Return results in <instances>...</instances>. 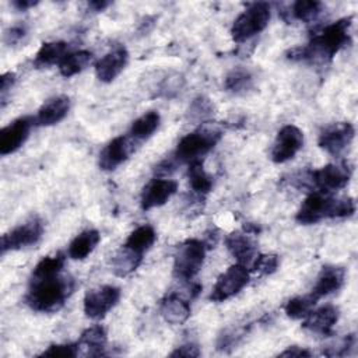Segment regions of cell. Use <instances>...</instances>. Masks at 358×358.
<instances>
[{
    "instance_id": "obj_1",
    "label": "cell",
    "mask_w": 358,
    "mask_h": 358,
    "mask_svg": "<svg viewBox=\"0 0 358 358\" xmlns=\"http://www.w3.org/2000/svg\"><path fill=\"white\" fill-rule=\"evenodd\" d=\"M352 17L340 18L319 32H315L303 46H295L287 52V59L310 64L329 63L343 48L351 43Z\"/></svg>"
},
{
    "instance_id": "obj_27",
    "label": "cell",
    "mask_w": 358,
    "mask_h": 358,
    "mask_svg": "<svg viewBox=\"0 0 358 358\" xmlns=\"http://www.w3.org/2000/svg\"><path fill=\"white\" fill-rule=\"evenodd\" d=\"M101 241V235L96 229H85L80 232L69 245L67 255L73 260H84L94 252Z\"/></svg>"
},
{
    "instance_id": "obj_36",
    "label": "cell",
    "mask_w": 358,
    "mask_h": 358,
    "mask_svg": "<svg viewBox=\"0 0 358 358\" xmlns=\"http://www.w3.org/2000/svg\"><path fill=\"white\" fill-rule=\"evenodd\" d=\"M355 345H357L355 334H347L343 340L338 341V344L327 347L323 351V354L327 357H345V355L351 354V351L355 348Z\"/></svg>"
},
{
    "instance_id": "obj_22",
    "label": "cell",
    "mask_w": 358,
    "mask_h": 358,
    "mask_svg": "<svg viewBox=\"0 0 358 358\" xmlns=\"http://www.w3.org/2000/svg\"><path fill=\"white\" fill-rule=\"evenodd\" d=\"M159 313L171 324H182L190 316V305L178 294H168L159 302Z\"/></svg>"
},
{
    "instance_id": "obj_37",
    "label": "cell",
    "mask_w": 358,
    "mask_h": 358,
    "mask_svg": "<svg viewBox=\"0 0 358 358\" xmlns=\"http://www.w3.org/2000/svg\"><path fill=\"white\" fill-rule=\"evenodd\" d=\"M78 344H52L49 345L41 357H53V358H73L78 354Z\"/></svg>"
},
{
    "instance_id": "obj_20",
    "label": "cell",
    "mask_w": 358,
    "mask_h": 358,
    "mask_svg": "<svg viewBox=\"0 0 358 358\" xmlns=\"http://www.w3.org/2000/svg\"><path fill=\"white\" fill-rule=\"evenodd\" d=\"M70 110V98L67 95H57L48 99L36 112L34 122L36 126H53L62 122Z\"/></svg>"
},
{
    "instance_id": "obj_29",
    "label": "cell",
    "mask_w": 358,
    "mask_h": 358,
    "mask_svg": "<svg viewBox=\"0 0 358 358\" xmlns=\"http://www.w3.org/2000/svg\"><path fill=\"white\" fill-rule=\"evenodd\" d=\"M92 62V53L88 50H76L69 52L63 60L57 64L59 71L64 78H70L81 73Z\"/></svg>"
},
{
    "instance_id": "obj_24",
    "label": "cell",
    "mask_w": 358,
    "mask_h": 358,
    "mask_svg": "<svg viewBox=\"0 0 358 358\" xmlns=\"http://www.w3.org/2000/svg\"><path fill=\"white\" fill-rule=\"evenodd\" d=\"M106 341H108L106 330L101 324H94L87 327L81 333L77 344H78V348L80 347L85 348V355L99 357L105 354Z\"/></svg>"
},
{
    "instance_id": "obj_15",
    "label": "cell",
    "mask_w": 358,
    "mask_h": 358,
    "mask_svg": "<svg viewBox=\"0 0 358 358\" xmlns=\"http://www.w3.org/2000/svg\"><path fill=\"white\" fill-rule=\"evenodd\" d=\"M178 190V182L166 178H155L148 182L140 197V206L144 211L164 206Z\"/></svg>"
},
{
    "instance_id": "obj_35",
    "label": "cell",
    "mask_w": 358,
    "mask_h": 358,
    "mask_svg": "<svg viewBox=\"0 0 358 358\" xmlns=\"http://www.w3.org/2000/svg\"><path fill=\"white\" fill-rule=\"evenodd\" d=\"M278 263H280L278 256L274 253H266V255L257 253V256L252 262L250 267L253 271H256L259 274H271L277 270Z\"/></svg>"
},
{
    "instance_id": "obj_10",
    "label": "cell",
    "mask_w": 358,
    "mask_h": 358,
    "mask_svg": "<svg viewBox=\"0 0 358 358\" xmlns=\"http://www.w3.org/2000/svg\"><path fill=\"white\" fill-rule=\"evenodd\" d=\"M42 235H43V222L38 217H34L27 222L20 224L18 227L1 235V243H0L1 255H4L8 250H20L22 248L32 246L39 242Z\"/></svg>"
},
{
    "instance_id": "obj_7",
    "label": "cell",
    "mask_w": 358,
    "mask_h": 358,
    "mask_svg": "<svg viewBox=\"0 0 358 358\" xmlns=\"http://www.w3.org/2000/svg\"><path fill=\"white\" fill-rule=\"evenodd\" d=\"M309 182V186H312L315 190L312 192H322L331 194L336 190H340L347 186L351 178V168L348 164H327L319 169L309 171L303 173Z\"/></svg>"
},
{
    "instance_id": "obj_39",
    "label": "cell",
    "mask_w": 358,
    "mask_h": 358,
    "mask_svg": "<svg viewBox=\"0 0 358 358\" xmlns=\"http://www.w3.org/2000/svg\"><path fill=\"white\" fill-rule=\"evenodd\" d=\"M199 355H200V348L197 347V344H193V343L182 344L169 354V357H185V358H196Z\"/></svg>"
},
{
    "instance_id": "obj_16",
    "label": "cell",
    "mask_w": 358,
    "mask_h": 358,
    "mask_svg": "<svg viewBox=\"0 0 358 358\" xmlns=\"http://www.w3.org/2000/svg\"><path fill=\"white\" fill-rule=\"evenodd\" d=\"M340 313L338 309L333 305H324L317 309H312L302 319V329L323 336L330 337L334 333V326L338 322Z\"/></svg>"
},
{
    "instance_id": "obj_5",
    "label": "cell",
    "mask_w": 358,
    "mask_h": 358,
    "mask_svg": "<svg viewBox=\"0 0 358 358\" xmlns=\"http://www.w3.org/2000/svg\"><path fill=\"white\" fill-rule=\"evenodd\" d=\"M270 18L271 7L268 3L259 1L249 4L246 10L235 18L231 27L232 41L236 43H242L252 39L268 25Z\"/></svg>"
},
{
    "instance_id": "obj_34",
    "label": "cell",
    "mask_w": 358,
    "mask_h": 358,
    "mask_svg": "<svg viewBox=\"0 0 358 358\" xmlns=\"http://www.w3.org/2000/svg\"><path fill=\"white\" fill-rule=\"evenodd\" d=\"M214 115V103L207 96H197L192 101L187 109V119L194 123H206Z\"/></svg>"
},
{
    "instance_id": "obj_31",
    "label": "cell",
    "mask_w": 358,
    "mask_h": 358,
    "mask_svg": "<svg viewBox=\"0 0 358 358\" xmlns=\"http://www.w3.org/2000/svg\"><path fill=\"white\" fill-rule=\"evenodd\" d=\"M323 13V4L315 0H298L295 1L287 14L289 20H296L301 22H312Z\"/></svg>"
},
{
    "instance_id": "obj_18",
    "label": "cell",
    "mask_w": 358,
    "mask_h": 358,
    "mask_svg": "<svg viewBox=\"0 0 358 358\" xmlns=\"http://www.w3.org/2000/svg\"><path fill=\"white\" fill-rule=\"evenodd\" d=\"M129 52L123 46H117L103 55L95 63V76L101 83H112L126 67Z\"/></svg>"
},
{
    "instance_id": "obj_30",
    "label": "cell",
    "mask_w": 358,
    "mask_h": 358,
    "mask_svg": "<svg viewBox=\"0 0 358 358\" xmlns=\"http://www.w3.org/2000/svg\"><path fill=\"white\" fill-rule=\"evenodd\" d=\"M157 241V232L151 225H140L130 232L126 242L123 245L129 246L130 249L144 255Z\"/></svg>"
},
{
    "instance_id": "obj_25",
    "label": "cell",
    "mask_w": 358,
    "mask_h": 358,
    "mask_svg": "<svg viewBox=\"0 0 358 358\" xmlns=\"http://www.w3.org/2000/svg\"><path fill=\"white\" fill-rule=\"evenodd\" d=\"M69 53V45L64 41L43 42L35 55L34 66L36 69H46L53 64H59Z\"/></svg>"
},
{
    "instance_id": "obj_3",
    "label": "cell",
    "mask_w": 358,
    "mask_h": 358,
    "mask_svg": "<svg viewBox=\"0 0 358 358\" xmlns=\"http://www.w3.org/2000/svg\"><path fill=\"white\" fill-rule=\"evenodd\" d=\"M355 213L352 197H333L322 192H310L296 211L295 220L299 224H317L326 218H347Z\"/></svg>"
},
{
    "instance_id": "obj_26",
    "label": "cell",
    "mask_w": 358,
    "mask_h": 358,
    "mask_svg": "<svg viewBox=\"0 0 358 358\" xmlns=\"http://www.w3.org/2000/svg\"><path fill=\"white\" fill-rule=\"evenodd\" d=\"M159 113L157 110H148L131 123L127 136L133 143H141L155 133V130L159 127Z\"/></svg>"
},
{
    "instance_id": "obj_6",
    "label": "cell",
    "mask_w": 358,
    "mask_h": 358,
    "mask_svg": "<svg viewBox=\"0 0 358 358\" xmlns=\"http://www.w3.org/2000/svg\"><path fill=\"white\" fill-rule=\"evenodd\" d=\"M207 245L201 239H186L173 256V277L180 281H192L201 270L206 259Z\"/></svg>"
},
{
    "instance_id": "obj_2",
    "label": "cell",
    "mask_w": 358,
    "mask_h": 358,
    "mask_svg": "<svg viewBox=\"0 0 358 358\" xmlns=\"http://www.w3.org/2000/svg\"><path fill=\"white\" fill-rule=\"evenodd\" d=\"M74 288L76 281L62 273L48 277H31L24 301L35 312L53 313L64 306Z\"/></svg>"
},
{
    "instance_id": "obj_4",
    "label": "cell",
    "mask_w": 358,
    "mask_h": 358,
    "mask_svg": "<svg viewBox=\"0 0 358 358\" xmlns=\"http://www.w3.org/2000/svg\"><path fill=\"white\" fill-rule=\"evenodd\" d=\"M221 137L222 129L218 124L213 122L201 123L196 130L187 133L179 140L172 155L179 164H189L194 159H201V157L217 145Z\"/></svg>"
},
{
    "instance_id": "obj_11",
    "label": "cell",
    "mask_w": 358,
    "mask_h": 358,
    "mask_svg": "<svg viewBox=\"0 0 358 358\" xmlns=\"http://www.w3.org/2000/svg\"><path fill=\"white\" fill-rule=\"evenodd\" d=\"M120 299V289L115 285H102L96 289H90L84 295L83 309L87 317L102 319Z\"/></svg>"
},
{
    "instance_id": "obj_17",
    "label": "cell",
    "mask_w": 358,
    "mask_h": 358,
    "mask_svg": "<svg viewBox=\"0 0 358 358\" xmlns=\"http://www.w3.org/2000/svg\"><path fill=\"white\" fill-rule=\"evenodd\" d=\"M133 145L134 143L129 138V136H117L112 138L99 152V168L102 171H115L133 152Z\"/></svg>"
},
{
    "instance_id": "obj_28",
    "label": "cell",
    "mask_w": 358,
    "mask_h": 358,
    "mask_svg": "<svg viewBox=\"0 0 358 358\" xmlns=\"http://www.w3.org/2000/svg\"><path fill=\"white\" fill-rule=\"evenodd\" d=\"M187 180L190 189L199 197L206 196L213 189V179L206 172L201 159H194L187 164Z\"/></svg>"
},
{
    "instance_id": "obj_19",
    "label": "cell",
    "mask_w": 358,
    "mask_h": 358,
    "mask_svg": "<svg viewBox=\"0 0 358 358\" xmlns=\"http://www.w3.org/2000/svg\"><path fill=\"white\" fill-rule=\"evenodd\" d=\"M344 281L345 270L343 267L333 264L323 266L310 294L320 299L322 296H327L330 294L337 292L344 285Z\"/></svg>"
},
{
    "instance_id": "obj_40",
    "label": "cell",
    "mask_w": 358,
    "mask_h": 358,
    "mask_svg": "<svg viewBox=\"0 0 358 358\" xmlns=\"http://www.w3.org/2000/svg\"><path fill=\"white\" fill-rule=\"evenodd\" d=\"M15 83V74L11 71H7L4 74H1L0 77V95L1 98L6 96V94L8 92V90H11V87Z\"/></svg>"
},
{
    "instance_id": "obj_23",
    "label": "cell",
    "mask_w": 358,
    "mask_h": 358,
    "mask_svg": "<svg viewBox=\"0 0 358 358\" xmlns=\"http://www.w3.org/2000/svg\"><path fill=\"white\" fill-rule=\"evenodd\" d=\"M143 262V255L122 245L110 259V267L115 275L126 277L131 274Z\"/></svg>"
},
{
    "instance_id": "obj_32",
    "label": "cell",
    "mask_w": 358,
    "mask_h": 358,
    "mask_svg": "<svg viewBox=\"0 0 358 358\" xmlns=\"http://www.w3.org/2000/svg\"><path fill=\"white\" fill-rule=\"evenodd\" d=\"M253 87V76L248 69L238 67L228 73L224 80V88L232 94H245Z\"/></svg>"
},
{
    "instance_id": "obj_9",
    "label": "cell",
    "mask_w": 358,
    "mask_h": 358,
    "mask_svg": "<svg viewBox=\"0 0 358 358\" xmlns=\"http://www.w3.org/2000/svg\"><path fill=\"white\" fill-rule=\"evenodd\" d=\"M249 268L241 263L229 266L215 281L210 299L214 302H222L236 295L249 282Z\"/></svg>"
},
{
    "instance_id": "obj_42",
    "label": "cell",
    "mask_w": 358,
    "mask_h": 358,
    "mask_svg": "<svg viewBox=\"0 0 358 358\" xmlns=\"http://www.w3.org/2000/svg\"><path fill=\"white\" fill-rule=\"evenodd\" d=\"M36 4H38L36 0H14V1H11V6L14 8H17L18 11H25L31 7H35Z\"/></svg>"
},
{
    "instance_id": "obj_43",
    "label": "cell",
    "mask_w": 358,
    "mask_h": 358,
    "mask_svg": "<svg viewBox=\"0 0 358 358\" xmlns=\"http://www.w3.org/2000/svg\"><path fill=\"white\" fill-rule=\"evenodd\" d=\"M110 6V1H103V0H95V1H90L88 7L94 11V13H99L103 11L106 7Z\"/></svg>"
},
{
    "instance_id": "obj_41",
    "label": "cell",
    "mask_w": 358,
    "mask_h": 358,
    "mask_svg": "<svg viewBox=\"0 0 358 358\" xmlns=\"http://www.w3.org/2000/svg\"><path fill=\"white\" fill-rule=\"evenodd\" d=\"M312 352L306 348H301V347H296V345H292V347H288L287 350H284L282 352H280V357H310Z\"/></svg>"
},
{
    "instance_id": "obj_33",
    "label": "cell",
    "mask_w": 358,
    "mask_h": 358,
    "mask_svg": "<svg viewBox=\"0 0 358 358\" xmlns=\"http://www.w3.org/2000/svg\"><path fill=\"white\" fill-rule=\"evenodd\" d=\"M319 299L316 296H313L312 294H306V295H301V296H295V298H291L285 306H284V310H285V315L294 320H299V319H303L312 309L313 306L316 305Z\"/></svg>"
},
{
    "instance_id": "obj_13",
    "label": "cell",
    "mask_w": 358,
    "mask_h": 358,
    "mask_svg": "<svg viewBox=\"0 0 358 358\" xmlns=\"http://www.w3.org/2000/svg\"><path fill=\"white\" fill-rule=\"evenodd\" d=\"M303 145V133L295 124L282 126L274 140L271 148V161L284 164L292 159Z\"/></svg>"
},
{
    "instance_id": "obj_8",
    "label": "cell",
    "mask_w": 358,
    "mask_h": 358,
    "mask_svg": "<svg viewBox=\"0 0 358 358\" xmlns=\"http://www.w3.org/2000/svg\"><path fill=\"white\" fill-rule=\"evenodd\" d=\"M141 84L152 98H173L182 91L185 78L172 70H154L141 78Z\"/></svg>"
},
{
    "instance_id": "obj_14",
    "label": "cell",
    "mask_w": 358,
    "mask_h": 358,
    "mask_svg": "<svg viewBox=\"0 0 358 358\" xmlns=\"http://www.w3.org/2000/svg\"><path fill=\"white\" fill-rule=\"evenodd\" d=\"M34 123V117L22 116L4 126L0 131V154L8 155L20 150L28 140Z\"/></svg>"
},
{
    "instance_id": "obj_12",
    "label": "cell",
    "mask_w": 358,
    "mask_h": 358,
    "mask_svg": "<svg viewBox=\"0 0 358 358\" xmlns=\"http://www.w3.org/2000/svg\"><path fill=\"white\" fill-rule=\"evenodd\" d=\"M355 136V129L350 122H337L326 126L320 134L317 144L322 150L333 157H338L350 147Z\"/></svg>"
},
{
    "instance_id": "obj_21",
    "label": "cell",
    "mask_w": 358,
    "mask_h": 358,
    "mask_svg": "<svg viewBox=\"0 0 358 358\" xmlns=\"http://www.w3.org/2000/svg\"><path fill=\"white\" fill-rule=\"evenodd\" d=\"M225 246L228 252L236 259V263L243 266H250L257 256V249L255 242L250 239L249 234L243 231H234L225 238Z\"/></svg>"
},
{
    "instance_id": "obj_38",
    "label": "cell",
    "mask_w": 358,
    "mask_h": 358,
    "mask_svg": "<svg viewBox=\"0 0 358 358\" xmlns=\"http://www.w3.org/2000/svg\"><path fill=\"white\" fill-rule=\"evenodd\" d=\"M27 35V27L22 24H15L13 27H10L6 32H4V42L7 45H15L18 43L21 39H24V36Z\"/></svg>"
}]
</instances>
